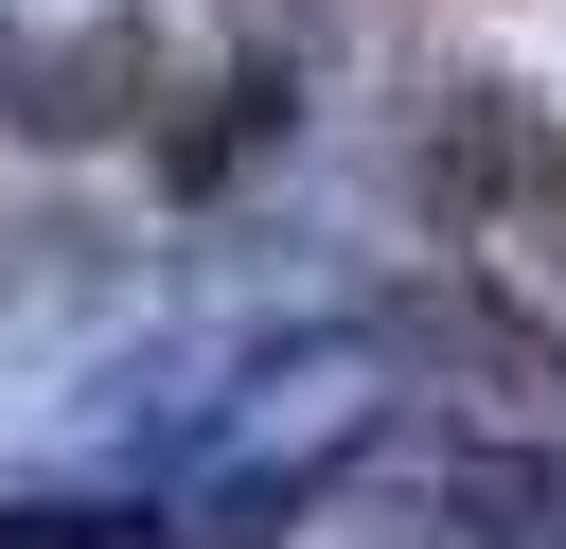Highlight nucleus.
<instances>
[{"label": "nucleus", "mask_w": 566, "mask_h": 549, "mask_svg": "<svg viewBox=\"0 0 566 549\" xmlns=\"http://www.w3.org/2000/svg\"><path fill=\"white\" fill-rule=\"evenodd\" d=\"M88 301H106V230H18L0 248V354L18 336H71Z\"/></svg>", "instance_id": "nucleus-2"}, {"label": "nucleus", "mask_w": 566, "mask_h": 549, "mask_svg": "<svg viewBox=\"0 0 566 549\" xmlns=\"http://www.w3.org/2000/svg\"><path fill=\"white\" fill-rule=\"evenodd\" d=\"M424 213L460 248V283L531 336H566V106L513 71H460L424 106Z\"/></svg>", "instance_id": "nucleus-1"}]
</instances>
